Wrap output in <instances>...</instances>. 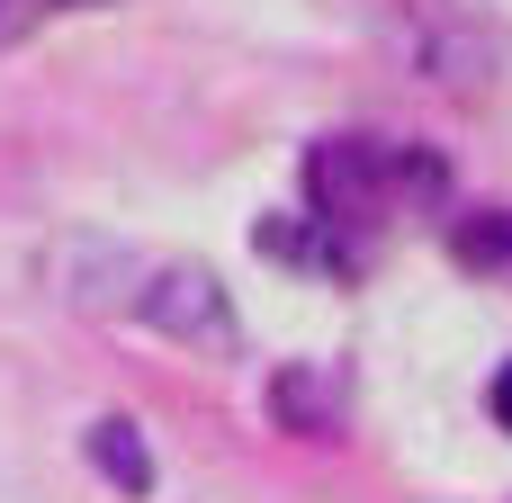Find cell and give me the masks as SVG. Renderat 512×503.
Returning <instances> with one entry per match:
<instances>
[{"mask_svg":"<svg viewBox=\"0 0 512 503\" xmlns=\"http://www.w3.org/2000/svg\"><path fill=\"white\" fill-rule=\"evenodd\" d=\"M117 315L153 324L162 342H189V351H207V360H225V351L243 342V324H234V297H225V279H216L207 261H135V279L117 288Z\"/></svg>","mask_w":512,"mask_h":503,"instance_id":"6da1fadb","label":"cell"},{"mask_svg":"<svg viewBox=\"0 0 512 503\" xmlns=\"http://www.w3.org/2000/svg\"><path fill=\"white\" fill-rule=\"evenodd\" d=\"M405 45L450 90H477L495 72V18H486V0H405Z\"/></svg>","mask_w":512,"mask_h":503,"instance_id":"7a4b0ae2","label":"cell"},{"mask_svg":"<svg viewBox=\"0 0 512 503\" xmlns=\"http://www.w3.org/2000/svg\"><path fill=\"white\" fill-rule=\"evenodd\" d=\"M90 459L117 477V495H153V459H144L135 423H90Z\"/></svg>","mask_w":512,"mask_h":503,"instance_id":"3957f363","label":"cell"},{"mask_svg":"<svg viewBox=\"0 0 512 503\" xmlns=\"http://www.w3.org/2000/svg\"><path fill=\"white\" fill-rule=\"evenodd\" d=\"M450 252H459L468 270H504L512 261V216L504 207H477L468 225H450Z\"/></svg>","mask_w":512,"mask_h":503,"instance_id":"277c9868","label":"cell"},{"mask_svg":"<svg viewBox=\"0 0 512 503\" xmlns=\"http://www.w3.org/2000/svg\"><path fill=\"white\" fill-rule=\"evenodd\" d=\"M279 405H288V423H297V432H324V414H315V378H306V369H288V378H279Z\"/></svg>","mask_w":512,"mask_h":503,"instance_id":"5b68a950","label":"cell"},{"mask_svg":"<svg viewBox=\"0 0 512 503\" xmlns=\"http://www.w3.org/2000/svg\"><path fill=\"white\" fill-rule=\"evenodd\" d=\"M495 423H504V432H512V369H504V378H495Z\"/></svg>","mask_w":512,"mask_h":503,"instance_id":"8992f818","label":"cell"}]
</instances>
